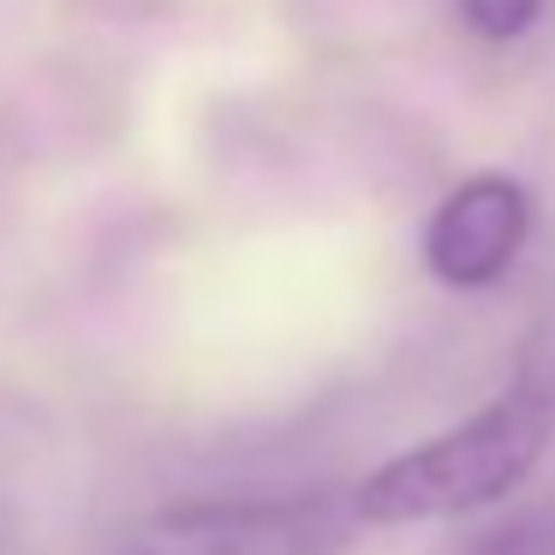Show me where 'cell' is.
<instances>
[{"mask_svg":"<svg viewBox=\"0 0 555 555\" xmlns=\"http://www.w3.org/2000/svg\"><path fill=\"white\" fill-rule=\"evenodd\" d=\"M555 442V359H531L502 395H490L460 424L412 442L347 490L359 531L448 526L507 502Z\"/></svg>","mask_w":555,"mask_h":555,"instance_id":"obj_1","label":"cell"},{"mask_svg":"<svg viewBox=\"0 0 555 555\" xmlns=\"http://www.w3.org/2000/svg\"><path fill=\"white\" fill-rule=\"evenodd\" d=\"M352 543L359 519L347 490H287L173 502L138 531L126 555H352Z\"/></svg>","mask_w":555,"mask_h":555,"instance_id":"obj_2","label":"cell"},{"mask_svg":"<svg viewBox=\"0 0 555 555\" xmlns=\"http://www.w3.org/2000/svg\"><path fill=\"white\" fill-rule=\"evenodd\" d=\"M531 240V192L514 173H466L424 221V275L448 293H490Z\"/></svg>","mask_w":555,"mask_h":555,"instance_id":"obj_3","label":"cell"},{"mask_svg":"<svg viewBox=\"0 0 555 555\" xmlns=\"http://www.w3.org/2000/svg\"><path fill=\"white\" fill-rule=\"evenodd\" d=\"M448 555H555V495L507 507L502 519H490L472 538H460Z\"/></svg>","mask_w":555,"mask_h":555,"instance_id":"obj_4","label":"cell"},{"mask_svg":"<svg viewBox=\"0 0 555 555\" xmlns=\"http://www.w3.org/2000/svg\"><path fill=\"white\" fill-rule=\"evenodd\" d=\"M454 13L472 37L507 49V42H519L543 18V0H454Z\"/></svg>","mask_w":555,"mask_h":555,"instance_id":"obj_5","label":"cell"}]
</instances>
